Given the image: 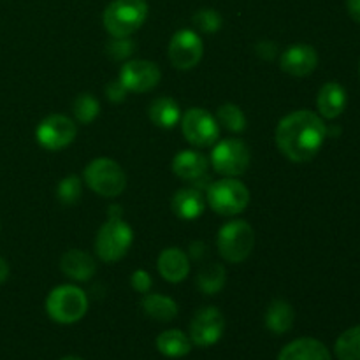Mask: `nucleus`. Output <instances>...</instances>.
<instances>
[{
	"mask_svg": "<svg viewBox=\"0 0 360 360\" xmlns=\"http://www.w3.org/2000/svg\"><path fill=\"white\" fill-rule=\"evenodd\" d=\"M327 127L316 112L299 109L285 116L276 127V146L295 164L313 160L322 150Z\"/></svg>",
	"mask_w": 360,
	"mask_h": 360,
	"instance_id": "obj_1",
	"label": "nucleus"
},
{
	"mask_svg": "<svg viewBox=\"0 0 360 360\" xmlns=\"http://www.w3.org/2000/svg\"><path fill=\"white\" fill-rule=\"evenodd\" d=\"M148 18L144 0H112L104 11V28L112 37H129L139 30Z\"/></svg>",
	"mask_w": 360,
	"mask_h": 360,
	"instance_id": "obj_2",
	"label": "nucleus"
},
{
	"mask_svg": "<svg viewBox=\"0 0 360 360\" xmlns=\"http://www.w3.org/2000/svg\"><path fill=\"white\" fill-rule=\"evenodd\" d=\"M46 311L53 322L70 326L79 322L86 315L88 297L81 288L74 285H60L49 292L46 299Z\"/></svg>",
	"mask_w": 360,
	"mask_h": 360,
	"instance_id": "obj_3",
	"label": "nucleus"
},
{
	"mask_svg": "<svg viewBox=\"0 0 360 360\" xmlns=\"http://www.w3.org/2000/svg\"><path fill=\"white\" fill-rule=\"evenodd\" d=\"M217 246L225 262L241 264L248 259L255 246V232L245 220L227 221L218 231Z\"/></svg>",
	"mask_w": 360,
	"mask_h": 360,
	"instance_id": "obj_4",
	"label": "nucleus"
},
{
	"mask_svg": "<svg viewBox=\"0 0 360 360\" xmlns=\"http://www.w3.org/2000/svg\"><path fill=\"white\" fill-rule=\"evenodd\" d=\"M83 179L91 192L101 197H108V199L122 195L127 186L125 172L120 167L118 162L111 160V158L91 160L84 167Z\"/></svg>",
	"mask_w": 360,
	"mask_h": 360,
	"instance_id": "obj_5",
	"label": "nucleus"
},
{
	"mask_svg": "<svg viewBox=\"0 0 360 360\" xmlns=\"http://www.w3.org/2000/svg\"><path fill=\"white\" fill-rule=\"evenodd\" d=\"M207 204L221 217H236L248 207L250 190L236 178L218 179L207 188Z\"/></svg>",
	"mask_w": 360,
	"mask_h": 360,
	"instance_id": "obj_6",
	"label": "nucleus"
},
{
	"mask_svg": "<svg viewBox=\"0 0 360 360\" xmlns=\"http://www.w3.org/2000/svg\"><path fill=\"white\" fill-rule=\"evenodd\" d=\"M134 241L132 229L123 218H109L97 232L95 238V252L98 259L104 262L112 264L122 260L129 252Z\"/></svg>",
	"mask_w": 360,
	"mask_h": 360,
	"instance_id": "obj_7",
	"label": "nucleus"
},
{
	"mask_svg": "<svg viewBox=\"0 0 360 360\" xmlns=\"http://www.w3.org/2000/svg\"><path fill=\"white\" fill-rule=\"evenodd\" d=\"M211 165L225 178H238L250 167V148L241 139H224L211 151Z\"/></svg>",
	"mask_w": 360,
	"mask_h": 360,
	"instance_id": "obj_8",
	"label": "nucleus"
},
{
	"mask_svg": "<svg viewBox=\"0 0 360 360\" xmlns=\"http://www.w3.org/2000/svg\"><path fill=\"white\" fill-rule=\"evenodd\" d=\"M181 132L192 146L207 148L220 137V125L206 109L192 108L181 116Z\"/></svg>",
	"mask_w": 360,
	"mask_h": 360,
	"instance_id": "obj_9",
	"label": "nucleus"
},
{
	"mask_svg": "<svg viewBox=\"0 0 360 360\" xmlns=\"http://www.w3.org/2000/svg\"><path fill=\"white\" fill-rule=\"evenodd\" d=\"M76 123L65 115H51L42 120L35 129V139L44 150L60 151L76 139Z\"/></svg>",
	"mask_w": 360,
	"mask_h": 360,
	"instance_id": "obj_10",
	"label": "nucleus"
},
{
	"mask_svg": "<svg viewBox=\"0 0 360 360\" xmlns=\"http://www.w3.org/2000/svg\"><path fill=\"white\" fill-rule=\"evenodd\" d=\"M204 55V42L199 34L183 28L172 35L169 42V60L178 70H190L199 65Z\"/></svg>",
	"mask_w": 360,
	"mask_h": 360,
	"instance_id": "obj_11",
	"label": "nucleus"
},
{
	"mask_svg": "<svg viewBox=\"0 0 360 360\" xmlns=\"http://www.w3.org/2000/svg\"><path fill=\"white\" fill-rule=\"evenodd\" d=\"M225 330V319L221 311L213 306L199 309L190 323V340L192 345L207 348L217 345L221 340Z\"/></svg>",
	"mask_w": 360,
	"mask_h": 360,
	"instance_id": "obj_12",
	"label": "nucleus"
},
{
	"mask_svg": "<svg viewBox=\"0 0 360 360\" xmlns=\"http://www.w3.org/2000/svg\"><path fill=\"white\" fill-rule=\"evenodd\" d=\"M160 67L150 60H130L120 69V83L127 91L134 94H146L160 83Z\"/></svg>",
	"mask_w": 360,
	"mask_h": 360,
	"instance_id": "obj_13",
	"label": "nucleus"
},
{
	"mask_svg": "<svg viewBox=\"0 0 360 360\" xmlns=\"http://www.w3.org/2000/svg\"><path fill=\"white\" fill-rule=\"evenodd\" d=\"M319 65V53L309 44H294L283 51L280 67L283 72L294 77H306L315 72Z\"/></svg>",
	"mask_w": 360,
	"mask_h": 360,
	"instance_id": "obj_14",
	"label": "nucleus"
},
{
	"mask_svg": "<svg viewBox=\"0 0 360 360\" xmlns=\"http://www.w3.org/2000/svg\"><path fill=\"white\" fill-rule=\"evenodd\" d=\"M278 360H333V357L322 341L315 338H299L280 352Z\"/></svg>",
	"mask_w": 360,
	"mask_h": 360,
	"instance_id": "obj_15",
	"label": "nucleus"
},
{
	"mask_svg": "<svg viewBox=\"0 0 360 360\" xmlns=\"http://www.w3.org/2000/svg\"><path fill=\"white\" fill-rule=\"evenodd\" d=\"M158 273L169 283H181L190 273V260L179 248H167L158 257Z\"/></svg>",
	"mask_w": 360,
	"mask_h": 360,
	"instance_id": "obj_16",
	"label": "nucleus"
},
{
	"mask_svg": "<svg viewBox=\"0 0 360 360\" xmlns=\"http://www.w3.org/2000/svg\"><path fill=\"white\" fill-rule=\"evenodd\" d=\"M60 269L65 276H69L74 281H88L94 278L97 266L90 253L83 250H69L60 259Z\"/></svg>",
	"mask_w": 360,
	"mask_h": 360,
	"instance_id": "obj_17",
	"label": "nucleus"
},
{
	"mask_svg": "<svg viewBox=\"0 0 360 360\" xmlns=\"http://www.w3.org/2000/svg\"><path fill=\"white\" fill-rule=\"evenodd\" d=\"M207 165L210 162H207L206 155H202L200 151L183 150L172 160V172L185 181H199L200 178L206 176Z\"/></svg>",
	"mask_w": 360,
	"mask_h": 360,
	"instance_id": "obj_18",
	"label": "nucleus"
},
{
	"mask_svg": "<svg viewBox=\"0 0 360 360\" xmlns=\"http://www.w3.org/2000/svg\"><path fill=\"white\" fill-rule=\"evenodd\" d=\"M316 108L326 120H334L343 115L347 108V90L336 81L323 84L316 97Z\"/></svg>",
	"mask_w": 360,
	"mask_h": 360,
	"instance_id": "obj_19",
	"label": "nucleus"
},
{
	"mask_svg": "<svg viewBox=\"0 0 360 360\" xmlns=\"http://www.w3.org/2000/svg\"><path fill=\"white\" fill-rule=\"evenodd\" d=\"M171 207L176 217L181 218V220H197L206 210V199L199 190L181 188L172 197Z\"/></svg>",
	"mask_w": 360,
	"mask_h": 360,
	"instance_id": "obj_20",
	"label": "nucleus"
},
{
	"mask_svg": "<svg viewBox=\"0 0 360 360\" xmlns=\"http://www.w3.org/2000/svg\"><path fill=\"white\" fill-rule=\"evenodd\" d=\"M294 319L295 313L290 302L283 301V299H274L266 311V327L273 334L281 336V334L288 333L292 329Z\"/></svg>",
	"mask_w": 360,
	"mask_h": 360,
	"instance_id": "obj_21",
	"label": "nucleus"
},
{
	"mask_svg": "<svg viewBox=\"0 0 360 360\" xmlns=\"http://www.w3.org/2000/svg\"><path fill=\"white\" fill-rule=\"evenodd\" d=\"M150 120L160 129H172L181 120V109L171 97H158L148 108Z\"/></svg>",
	"mask_w": 360,
	"mask_h": 360,
	"instance_id": "obj_22",
	"label": "nucleus"
},
{
	"mask_svg": "<svg viewBox=\"0 0 360 360\" xmlns=\"http://www.w3.org/2000/svg\"><path fill=\"white\" fill-rule=\"evenodd\" d=\"M141 308L150 319L157 322H172L178 316V304L174 299L160 294H146L141 301Z\"/></svg>",
	"mask_w": 360,
	"mask_h": 360,
	"instance_id": "obj_23",
	"label": "nucleus"
},
{
	"mask_svg": "<svg viewBox=\"0 0 360 360\" xmlns=\"http://www.w3.org/2000/svg\"><path fill=\"white\" fill-rule=\"evenodd\" d=\"M157 348L162 355L169 359H181L192 350V340L178 329L164 330L157 338Z\"/></svg>",
	"mask_w": 360,
	"mask_h": 360,
	"instance_id": "obj_24",
	"label": "nucleus"
},
{
	"mask_svg": "<svg viewBox=\"0 0 360 360\" xmlns=\"http://www.w3.org/2000/svg\"><path fill=\"white\" fill-rule=\"evenodd\" d=\"M334 352L340 360H360V326L345 330L338 338Z\"/></svg>",
	"mask_w": 360,
	"mask_h": 360,
	"instance_id": "obj_25",
	"label": "nucleus"
},
{
	"mask_svg": "<svg viewBox=\"0 0 360 360\" xmlns=\"http://www.w3.org/2000/svg\"><path fill=\"white\" fill-rule=\"evenodd\" d=\"M197 285H199L202 294H218L225 285V269L220 264H210V266L204 267L199 273V276H197Z\"/></svg>",
	"mask_w": 360,
	"mask_h": 360,
	"instance_id": "obj_26",
	"label": "nucleus"
},
{
	"mask_svg": "<svg viewBox=\"0 0 360 360\" xmlns=\"http://www.w3.org/2000/svg\"><path fill=\"white\" fill-rule=\"evenodd\" d=\"M217 122L229 132H243L246 129V116L236 104H224L217 111Z\"/></svg>",
	"mask_w": 360,
	"mask_h": 360,
	"instance_id": "obj_27",
	"label": "nucleus"
},
{
	"mask_svg": "<svg viewBox=\"0 0 360 360\" xmlns=\"http://www.w3.org/2000/svg\"><path fill=\"white\" fill-rule=\"evenodd\" d=\"M72 111L77 123H81V125H90L97 118L98 112H101V104H98V101L91 94H81L74 101Z\"/></svg>",
	"mask_w": 360,
	"mask_h": 360,
	"instance_id": "obj_28",
	"label": "nucleus"
},
{
	"mask_svg": "<svg viewBox=\"0 0 360 360\" xmlns=\"http://www.w3.org/2000/svg\"><path fill=\"white\" fill-rule=\"evenodd\" d=\"M81 193H83L81 178L76 174L65 176L58 183V188H56V195H58V200L63 206H72V204H76L81 199Z\"/></svg>",
	"mask_w": 360,
	"mask_h": 360,
	"instance_id": "obj_29",
	"label": "nucleus"
},
{
	"mask_svg": "<svg viewBox=\"0 0 360 360\" xmlns=\"http://www.w3.org/2000/svg\"><path fill=\"white\" fill-rule=\"evenodd\" d=\"M192 21L200 32H204V34H214V32L220 30L221 25H224V18H221V14L214 9L197 11V13L193 14Z\"/></svg>",
	"mask_w": 360,
	"mask_h": 360,
	"instance_id": "obj_30",
	"label": "nucleus"
},
{
	"mask_svg": "<svg viewBox=\"0 0 360 360\" xmlns=\"http://www.w3.org/2000/svg\"><path fill=\"white\" fill-rule=\"evenodd\" d=\"M134 44L129 37H115V41H111L108 44V55H111L115 60L129 58L134 53Z\"/></svg>",
	"mask_w": 360,
	"mask_h": 360,
	"instance_id": "obj_31",
	"label": "nucleus"
},
{
	"mask_svg": "<svg viewBox=\"0 0 360 360\" xmlns=\"http://www.w3.org/2000/svg\"><path fill=\"white\" fill-rule=\"evenodd\" d=\"M127 94H129V91H127V88L123 86L122 83H120V79L109 81V83L105 84V97L111 102H115V104H120V102L125 101Z\"/></svg>",
	"mask_w": 360,
	"mask_h": 360,
	"instance_id": "obj_32",
	"label": "nucleus"
},
{
	"mask_svg": "<svg viewBox=\"0 0 360 360\" xmlns=\"http://www.w3.org/2000/svg\"><path fill=\"white\" fill-rule=\"evenodd\" d=\"M130 283H132V288L136 292L148 294L151 288V285H153V281H151V276L146 273V271L139 269L132 274V278H130Z\"/></svg>",
	"mask_w": 360,
	"mask_h": 360,
	"instance_id": "obj_33",
	"label": "nucleus"
},
{
	"mask_svg": "<svg viewBox=\"0 0 360 360\" xmlns=\"http://www.w3.org/2000/svg\"><path fill=\"white\" fill-rule=\"evenodd\" d=\"M347 7L350 16L360 25V0H347Z\"/></svg>",
	"mask_w": 360,
	"mask_h": 360,
	"instance_id": "obj_34",
	"label": "nucleus"
},
{
	"mask_svg": "<svg viewBox=\"0 0 360 360\" xmlns=\"http://www.w3.org/2000/svg\"><path fill=\"white\" fill-rule=\"evenodd\" d=\"M7 278H9V266H7L6 260L0 257V283H4Z\"/></svg>",
	"mask_w": 360,
	"mask_h": 360,
	"instance_id": "obj_35",
	"label": "nucleus"
},
{
	"mask_svg": "<svg viewBox=\"0 0 360 360\" xmlns=\"http://www.w3.org/2000/svg\"><path fill=\"white\" fill-rule=\"evenodd\" d=\"M60 360H83V359L76 357V355H67V357H62Z\"/></svg>",
	"mask_w": 360,
	"mask_h": 360,
	"instance_id": "obj_36",
	"label": "nucleus"
}]
</instances>
